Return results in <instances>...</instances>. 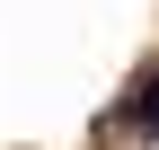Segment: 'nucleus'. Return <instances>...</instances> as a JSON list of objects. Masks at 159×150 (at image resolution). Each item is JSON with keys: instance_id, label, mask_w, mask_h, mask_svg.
<instances>
[{"instance_id": "nucleus-1", "label": "nucleus", "mask_w": 159, "mask_h": 150, "mask_svg": "<svg viewBox=\"0 0 159 150\" xmlns=\"http://www.w3.org/2000/svg\"><path fill=\"white\" fill-rule=\"evenodd\" d=\"M142 124H159V80H150V88H142Z\"/></svg>"}]
</instances>
